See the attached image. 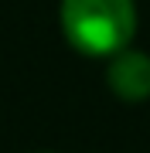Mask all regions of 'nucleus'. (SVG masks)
Here are the masks:
<instances>
[{
    "label": "nucleus",
    "instance_id": "1",
    "mask_svg": "<svg viewBox=\"0 0 150 153\" xmlns=\"http://www.w3.org/2000/svg\"><path fill=\"white\" fill-rule=\"evenodd\" d=\"M61 31L82 55H116L137 31L133 0H61Z\"/></svg>",
    "mask_w": 150,
    "mask_h": 153
},
{
    "label": "nucleus",
    "instance_id": "2",
    "mask_svg": "<svg viewBox=\"0 0 150 153\" xmlns=\"http://www.w3.org/2000/svg\"><path fill=\"white\" fill-rule=\"evenodd\" d=\"M109 88L126 102H143L150 95V58L143 51H116L109 61Z\"/></svg>",
    "mask_w": 150,
    "mask_h": 153
}]
</instances>
